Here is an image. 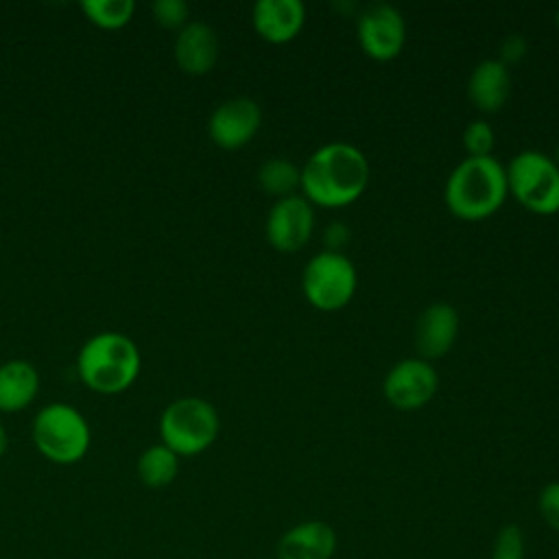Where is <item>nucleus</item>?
Returning a JSON list of instances; mask_svg holds the SVG:
<instances>
[{
    "instance_id": "nucleus-18",
    "label": "nucleus",
    "mask_w": 559,
    "mask_h": 559,
    "mask_svg": "<svg viewBox=\"0 0 559 559\" xmlns=\"http://www.w3.org/2000/svg\"><path fill=\"white\" fill-rule=\"evenodd\" d=\"M135 472L142 485L151 489H162L177 478L179 456L164 443H153L138 456Z\"/></svg>"
},
{
    "instance_id": "nucleus-16",
    "label": "nucleus",
    "mask_w": 559,
    "mask_h": 559,
    "mask_svg": "<svg viewBox=\"0 0 559 559\" xmlns=\"http://www.w3.org/2000/svg\"><path fill=\"white\" fill-rule=\"evenodd\" d=\"M511 94V72L498 59L480 61L467 81V96L480 111L493 114L502 109Z\"/></svg>"
},
{
    "instance_id": "nucleus-26",
    "label": "nucleus",
    "mask_w": 559,
    "mask_h": 559,
    "mask_svg": "<svg viewBox=\"0 0 559 559\" xmlns=\"http://www.w3.org/2000/svg\"><path fill=\"white\" fill-rule=\"evenodd\" d=\"M7 448H9V437H7V430H4V426L0 424V459L4 456Z\"/></svg>"
},
{
    "instance_id": "nucleus-6",
    "label": "nucleus",
    "mask_w": 559,
    "mask_h": 559,
    "mask_svg": "<svg viewBox=\"0 0 559 559\" xmlns=\"http://www.w3.org/2000/svg\"><path fill=\"white\" fill-rule=\"evenodd\" d=\"M507 170V188L533 214L559 212V166L542 151L518 153Z\"/></svg>"
},
{
    "instance_id": "nucleus-1",
    "label": "nucleus",
    "mask_w": 559,
    "mask_h": 559,
    "mask_svg": "<svg viewBox=\"0 0 559 559\" xmlns=\"http://www.w3.org/2000/svg\"><path fill=\"white\" fill-rule=\"evenodd\" d=\"M369 164L360 148L347 142L319 146L301 168L304 199L321 207L354 203L367 188Z\"/></svg>"
},
{
    "instance_id": "nucleus-3",
    "label": "nucleus",
    "mask_w": 559,
    "mask_h": 559,
    "mask_svg": "<svg viewBox=\"0 0 559 559\" xmlns=\"http://www.w3.org/2000/svg\"><path fill=\"white\" fill-rule=\"evenodd\" d=\"M142 367L138 345L122 332H98L90 336L76 356L81 382L103 395L129 389Z\"/></svg>"
},
{
    "instance_id": "nucleus-4",
    "label": "nucleus",
    "mask_w": 559,
    "mask_h": 559,
    "mask_svg": "<svg viewBox=\"0 0 559 559\" xmlns=\"http://www.w3.org/2000/svg\"><path fill=\"white\" fill-rule=\"evenodd\" d=\"M31 435L39 454L57 465H72L81 461L92 443L87 419L66 402L44 406L33 419Z\"/></svg>"
},
{
    "instance_id": "nucleus-12",
    "label": "nucleus",
    "mask_w": 559,
    "mask_h": 559,
    "mask_svg": "<svg viewBox=\"0 0 559 559\" xmlns=\"http://www.w3.org/2000/svg\"><path fill=\"white\" fill-rule=\"evenodd\" d=\"M221 44L216 31L205 22H188L175 35L173 55L181 72L201 76L207 74L218 61Z\"/></svg>"
},
{
    "instance_id": "nucleus-21",
    "label": "nucleus",
    "mask_w": 559,
    "mask_h": 559,
    "mask_svg": "<svg viewBox=\"0 0 559 559\" xmlns=\"http://www.w3.org/2000/svg\"><path fill=\"white\" fill-rule=\"evenodd\" d=\"M526 539L518 524H504L491 544L489 559H524Z\"/></svg>"
},
{
    "instance_id": "nucleus-28",
    "label": "nucleus",
    "mask_w": 559,
    "mask_h": 559,
    "mask_svg": "<svg viewBox=\"0 0 559 559\" xmlns=\"http://www.w3.org/2000/svg\"><path fill=\"white\" fill-rule=\"evenodd\" d=\"M555 22H557V28H559V9H557V15H555Z\"/></svg>"
},
{
    "instance_id": "nucleus-17",
    "label": "nucleus",
    "mask_w": 559,
    "mask_h": 559,
    "mask_svg": "<svg viewBox=\"0 0 559 559\" xmlns=\"http://www.w3.org/2000/svg\"><path fill=\"white\" fill-rule=\"evenodd\" d=\"M39 393V371L33 362L13 358L0 365V411L17 413L33 404Z\"/></svg>"
},
{
    "instance_id": "nucleus-27",
    "label": "nucleus",
    "mask_w": 559,
    "mask_h": 559,
    "mask_svg": "<svg viewBox=\"0 0 559 559\" xmlns=\"http://www.w3.org/2000/svg\"><path fill=\"white\" fill-rule=\"evenodd\" d=\"M555 164L559 166V144H557V151H555Z\"/></svg>"
},
{
    "instance_id": "nucleus-22",
    "label": "nucleus",
    "mask_w": 559,
    "mask_h": 559,
    "mask_svg": "<svg viewBox=\"0 0 559 559\" xmlns=\"http://www.w3.org/2000/svg\"><path fill=\"white\" fill-rule=\"evenodd\" d=\"M153 20L168 28V31H181L190 20V7L183 0H155L151 4Z\"/></svg>"
},
{
    "instance_id": "nucleus-15",
    "label": "nucleus",
    "mask_w": 559,
    "mask_h": 559,
    "mask_svg": "<svg viewBox=\"0 0 559 559\" xmlns=\"http://www.w3.org/2000/svg\"><path fill=\"white\" fill-rule=\"evenodd\" d=\"M255 33L269 44H286L297 37L306 22L299 0H258L251 11Z\"/></svg>"
},
{
    "instance_id": "nucleus-23",
    "label": "nucleus",
    "mask_w": 559,
    "mask_h": 559,
    "mask_svg": "<svg viewBox=\"0 0 559 559\" xmlns=\"http://www.w3.org/2000/svg\"><path fill=\"white\" fill-rule=\"evenodd\" d=\"M493 129L485 120H472L463 131V146L467 157H489L493 151Z\"/></svg>"
},
{
    "instance_id": "nucleus-9",
    "label": "nucleus",
    "mask_w": 559,
    "mask_h": 559,
    "mask_svg": "<svg viewBox=\"0 0 559 559\" xmlns=\"http://www.w3.org/2000/svg\"><path fill=\"white\" fill-rule=\"evenodd\" d=\"M314 229V210L312 203L301 194L284 197L273 203L269 210L264 234L273 249L282 253L299 251L312 236Z\"/></svg>"
},
{
    "instance_id": "nucleus-13",
    "label": "nucleus",
    "mask_w": 559,
    "mask_h": 559,
    "mask_svg": "<svg viewBox=\"0 0 559 559\" xmlns=\"http://www.w3.org/2000/svg\"><path fill=\"white\" fill-rule=\"evenodd\" d=\"M459 312L445 301L430 304L417 319L415 325V347L419 358L435 360L445 356L459 334Z\"/></svg>"
},
{
    "instance_id": "nucleus-5",
    "label": "nucleus",
    "mask_w": 559,
    "mask_h": 559,
    "mask_svg": "<svg viewBox=\"0 0 559 559\" xmlns=\"http://www.w3.org/2000/svg\"><path fill=\"white\" fill-rule=\"evenodd\" d=\"M221 430L216 408L194 395L173 400L159 417V437L177 456H194L207 450Z\"/></svg>"
},
{
    "instance_id": "nucleus-24",
    "label": "nucleus",
    "mask_w": 559,
    "mask_h": 559,
    "mask_svg": "<svg viewBox=\"0 0 559 559\" xmlns=\"http://www.w3.org/2000/svg\"><path fill=\"white\" fill-rule=\"evenodd\" d=\"M537 509L542 520L559 533V480H550L537 496Z\"/></svg>"
},
{
    "instance_id": "nucleus-8",
    "label": "nucleus",
    "mask_w": 559,
    "mask_h": 559,
    "mask_svg": "<svg viewBox=\"0 0 559 559\" xmlns=\"http://www.w3.org/2000/svg\"><path fill=\"white\" fill-rule=\"evenodd\" d=\"M358 44L376 61H391L406 41V22L391 4H371L358 15Z\"/></svg>"
},
{
    "instance_id": "nucleus-25",
    "label": "nucleus",
    "mask_w": 559,
    "mask_h": 559,
    "mask_svg": "<svg viewBox=\"0 0 559 559\" xmlns=\"http://www.w3.org/2000/svg\"><path fill=\"white\" fill-rule=\"evenodd\" d=\"M526 50H528V44H526V39H524L522 35H509V37L502 41V46H500V59H498V61L509 68L511 63L522 61L524 55H526Z\"/></svg>"
},
{
    "instance_id": "nucleus-19",
    "label": "nucleus",
    "mask_w": 559,
    "mask_h": 559,
    "mask_svg": "<svg viewBox=\"0 0 559 559\" xmlns=\"http://www.w3.org/2000/svg\"><path fill=\"white\" fill-rule=\"evenodd\" d=\"M258 183L271 197H293L301 188V170L288 159L271 157L258 168Z\"/></svg>"
},
{
    "instance_id": "nucleus-20",
    "label": "nucleus",
    "mask_w": 559,
    "mask_h": 559,
    "mask_svg": "<svg viewBox=\"0 0 559 559\" xmlns=\"http://www.w3.org/2000/svg\"><path fill=\"white\" fill-rule=\"evenodd\" d=\"M79 7L94 26L105 31L127 26L135 11L133 0H83Z\"/></svg>"
},
{
    "instance_id": "nucleus-2",
    "label": "nucleus",
    "mask_w": 559,
    "mask_h": 559,
    "mask_svg": "<svg viewBox=\"0 0 559 559\" xmlns=\"http://www.w3.org/2000/svg\"><path fill=\"white\" fill-rule=\"evenodd\" d=\"M509 194L507 170L496 157H465L445 181L448 210L463 221H483L496 214Z\"/></svg>"
},
{
    "instance_id": "nucleus-10",
    "label": "nucleus",
    "mask_w": 559,
    "mask_h": 559,
    "mask_svg": "<svg viewBox=\"0 0 559 559\" xmlns=\"http://www.w3.org/2000/svg\"><path fill=\"white\" fill-rule=\"evenodd\" d=\"M437 384V371L428 360L404 358L389 369L382 391L391 406L400 411H415L432 400Z\"/></svg>"
},
{
    "instance_id": "nucleus-7",
    "label": "nucleus",
    "mask_w": 559,
    "mask_h": 559,
    "mask_svg": "<svg viewBox=\"0 0 559 559\" xmlns=\"http://www.w3.org/2000/svg\"><path fill=\"white\" fill-rule=\"evenodd\" d=\"M356 266L347 255L334 249L312 255L301 275V290L306 299L323 312L347 306L356 293Z\"/></svg>"
},
{
    "instance_id": "nucleus-11",
    "label": "nucleus",
    "mask_w": 559,
    "mask_h": 559,
    "mask_svg": "<svg viewBox=\"0 0 559 559\" xmlns=\"http://www.w3.org/2000/svg\"><path fill=\"white\" fill-rule=\"evenodd\" d=\"M260 124H262L260 105L253 98L236 96L221 103L212 111L207 120V133L216 146L225 151H236L253 140Z\"/></svg>"
},
{
    "instance_id": "nucleus-14",
    "label": "nucleus",
    "mask_w": 559,
    "mask_h": 559,
    "mask_svg": "<svg viewBox=\"0 0 559 559\" xmlns=\"http://www.w3.org/2000/svg\"><path fill=\"white\" fill-rule=\"evenodd\" d=\"M338 546L336 531L323 520H304L277 542L275 559H332Z\"/></svg>"
}]
</instances>
